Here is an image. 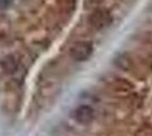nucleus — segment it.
Masks as SVG:
<instances>
[{
    "label": "nucleus",
    "instance_id": "nucleus-1",
    "mask_svg": "<svg viewBox=\"0 0 152 136\" xmlns=\"http://www.w3.org/2000/svg\"><path fill=\"white\" fill-rule=\"evenodd\" d=\"M93 52V47L90 42H76L75 44L70 48V57L76 61H85L91 57Z\"/></svg>",
    "mask_w": 152,
    "mask_h": 136
},
{
    "label": "nucleus",
    "instance_id": "nucleus-2",
    "mask_svg": "<svg viewBox=\"0 0 152 136\" xmlns=\"http://www.w3.org/2000/svg\"><path fill=\"white\" fill-rule=\"evenodd\" d=\"M73 117L76 121L81 124H88L91 123L94 118V110L90 107V105H80L77 107L74 112H73Z\"/></svg>",
    "mask_w": 152,
    "mask_h": 136
},
{
    "label": "nucleus",
    "instance_id": "nucleus-3",
    "mask_svg": "<svg viewBox=\"0 0 152 136\" xmlns=\"http://www.w3.org/2000/svg\"><path fill=\"white\" fill-rule=\"evenodd\" d=\"M110 16L108 15L107 13L102 12V10H99V12H95L91 18H90V22L91 24L94 26L95 28H102L104 26H107L109 23H110Z\"/></svg>",
    "mask_w": 152,
    "mask_h": 136
}]
</instances>
